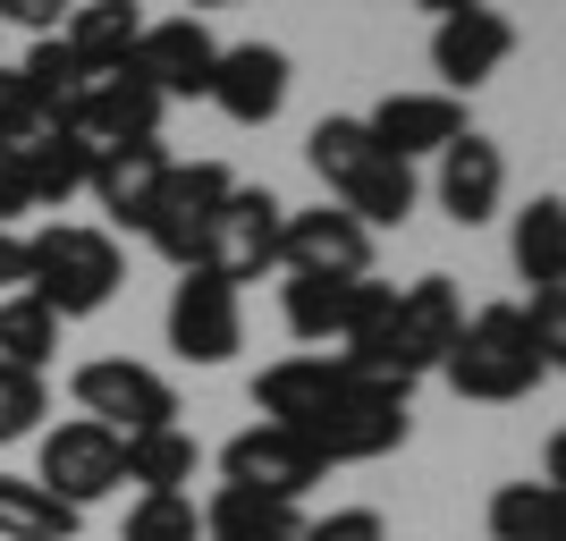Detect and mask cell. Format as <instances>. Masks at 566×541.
<instances>
[{
  "label": "cell",
  "mask_w": 566,
  "mask_h": 541,
  "mask_svg": "<svg viewBox=\"0 0 566 541\" xmlns=\"http://www.w3.org/2000/svg\"><path fill=\"white\" fill-rule=\"evenodd\" d=\"M566 355V288L558 296H533V305H482L457 322L440 373H449L457 398L473 406H507V398H533Z\"/></svg>",
  "instance_id": "obj_1"
},
{
  "label": "cell",
  "mask_w": 566,
  "mask_h": 541,
  "mask_svg": "<svg viewBox=\"0 0 566 541\" xmlns=\"http://www.w3.org/2000/svg\"><path fill=\"white\" fill-rule=\"evenodd\" d=\"M457 322H465V305H457L449 271H423V280L389 288V305H380L373 322L338 347V364H347V373H373V381L415 389L423 373H440V355H449Z\"/></svg>",
  "instance_id": "obj_2"
},
{
  "label": "cell",
  "mask_w": 566,
  "mask_h": 541,
  "mask_svg": "<svg viewBox=\"0 0 566 541\" xmlns=\"http://www.w3.org/2000/svg\"><path fill=\"white\" fill-rule=\"evenodd\" d=\"M305 162L313 178L331 187V204L355 220V229H398L406 212H415V162H398V153H380L373 136H364V118L331 111V118H313V136H305Z\"/></svg>",
  "instance_id": "obj_3"
},
{
  "label": "cell",
  "mask_w": 566,
  "mask_h": 541,
  "mask_svg": "<svg viewBox=\"0 0 566 541\" xmlns=\"http://www.w3.org/2000/svg\"><path fill=\"white\" fill-rule=\"evenodd\" d=\"M127 280V262H118V237L111 229H85V220H43V229L25 237V296L51 305L60 322H85L102 313Z\"/></svg>",
  "instance_id": "obj_4"
},
{
  "label": "cell",
  "mask_w": 566,
  "mask_h": 541,
  "mask_svg": "<svg viewBox=\"0 0 566 541\" xmlns=\"http://www.w3.org/2000/svg\"><path fill=\"white\" fill-rule=\"evenodd\" d=\"M406 424H415V406H406L398 381H373V373H347V364H338L331 398L296 424V440H305L322 466H373V457L406 448Z\"/></svg>",
  "instance_id": "obj_5"
},
{
  "label": "cell",
  "mask_w": 566,
  "mask_h": 541,
  "mask_svg": "<svg viewBox=\"0 0 566 541\" xmlns=\"http://www.w3.org/2000/svg\"><path fill=\"white\" fill-rule=\"evenodd\" d=\"M229 162H169L161 195H153V220H144V246L178 271H203V246H212V220L229 204Z\"/></svg>",
  "instance_id": "obj_6"
},
{
  "label": "cell",
  "mask_w": 566,
  "mask_h": 541,
  "mask_svg": "<svg viewBox=\"0 0 566 541\" xmlns=\"http://www.w3.org/2000/svg\"><path fill=\"white\" fill-rule=\"evenodd\" d=\"M69 398H76V415H85V424L118 431V440L178 424V389H169L153 364H136V355H94V364H76Z\"/></svg>",
  "instance_id": "obj_7"
},
{
  "label": "cell",
  "mask_w": 566,
  "mask_h": 541,
  "mask_svg": "<svg viewBox=\"0 0 566 541\" xmlns=\"http://www.w3.org/2000/svg\"><path fill=\"white\" fill-rule=\"evenodd\" d=\"M280 220H287V204L271 187H229V204L212 220V246H203V271L229 288L280 271Z\"/></svg>",
  "instance_id": "obj_8"
},
{
  "label": "cell",
  "mask_w": 566,
  "mask_h": 541,
  "mask_svg": "<svg viewBox=\"0 0 566 541\" xmlns=\"http://www.w3.org/2000/svg\"><path fill=\"white\" fill-rule=\"evenodd\" d=\"M220 482L262 491V499H296V508H305V491H313V482H331V466H322L287 424H245L229 448H220Z\"/></svg>",
  "instance_id": "obj_9"
},
{
  "label": "cell",
  "mask_w": 566,
  "mask_h": 541,
  "mask_svg": "<svg viewBox=\"0 0 566 541\" xmlns=\"http://www.w3.org/2000/svg\"><path fill=\"white\" fill-rule=\"evenodd\" d=\"M245 347V305H237V288L212 280V271H187V280L169 288V355L178 364H229Z\"/></svg>",
  "instance_id": "obj_10"
},
{
  "label": "cell",
  "mask_w": 566,
  "mask_h": 541,
  "mask_svg": "<svg viewBox=\"0 0 566 541\" xmlns=\"http://www.w3.org/2000/svg\"><path fill=\"white\" fill-rule=\"evenodd\" d=\"M380 305H389V280H373V271H364V280H313V271H287V288H280V313H287V330H296L305 347H347Z\"/></svg>",
  "instance_id": "obj_11"
},
{
  "label": "cell",
  "mask_w": 566,
  "mask_h": 541,
  "mask_svg": "<svg viewBox=\"0 0 566 541\" xmlns=\"http://www.w3.org/2000/svg\"><path fill=\"white\" fill-rule=\"evenodd\" d=\"M34 482H43L51 499H69L76 517H85L94 499L118 491V431L85 424V415L51 424V431H43V457H34Z\"/></svg>",
  "instance_id": "obj_12"
},
{
  "label": "cell",
  "mask_w": 566,
  "mask_h": 541,
  "mask_svg": "<svg viewBox=\"0 0 566 541\" xmlns=\"http://www.w3.org/2000/svg\"><path fill=\"white\" fill-rule=\"evenodd\" d=\"M212 60H220V43L203 34V18H161L136 34L127 76H144L161 102H203L212 94Z\"/></svg>",
  "instance_id": "obj_13"
},
{
  "label": "cell",
  "mask_w": 566,
  "mask_h": 541,
  "mask_svg": "<svg viewBox=\"0 0 566 541\" xmlns=\"http://www.w3.org/2000/svg\"><path fill=\"white\" fill-rule=\"evenodd\" d=\"M287 85H296V69L280 43H220L203 102H220V118H237V127H271L287 111Z\"/></svg>",
  "instance_id": "obj_14"
},
{
  "label": "cell",
  "mask_w": 566,
  "mask_h": 541,
  "mask_svg": "<svg viewBox=\"0 0 566 541\" xmlns=\"http://www.w3.org/2000/svg\"><path fill=\"white\" fill-rule=\"evenodd\" d=\"M161 178H169V144H161V136H144V144H94L85 195L102 204V220H111V229H136V237H144Z\"/></svg>",
  "instance_id": "obj_15"
},
{
  "label": "cell",
  "mask_w": 566,
  "mask_h": 541,
  "mask_svg": "<svg viewBox=\"0 0 566 541\" xmlns=\"http://www.w3.org/2000/svg\"><path fill=\"white\" fill-rule=\"evenodd\" d=\"M280 271H313V280H364L373 271V229H355L338 204L280 220Z\"/></svg>",
  "instance_id": "obj_16"
},
{
  "label": "cell",
  "mask_w": 566,
  "mask_h": 541,
  "mask_svg": "<svg viewBox=\"0 0 566 541\" xmlns=\"http://www.w3.org/2000/svg\"><path fill=\"white\" fill-rule=\"evenodd\" d=\"M507 51H516V25L499 18V9H465V18H440V25H431L440 94H473V85H491V76L507 69Z\"/></svg>",
  "instance_id": "obj_17"
},
{
  "label": "cell",
  "mask_w": 566,
  "mask_h": 541,
  "mask_svg": "<svg viewBox=\"0 0 566 541\" xmlns=\"http://www.w3.org/2000/svg\"><path fill=\"white\" fill-rule=\"evenodd\" d=\"M364 136L380 153H398V162H423V153H449L465 136V102L457 94H389L364 111Z\"/></svg>",
  "instance_id": "obj_18"
},
{
  "label": "cell",
  "mask_w": 566,
  "mask_h": 541,
  "mask_svg": "<svg viewBox=\"0 0 566 541\" xmlns=\"http://www.w3.org/2000/svg\"><path fill=\"white\" fill-rule=\"evenodd\" d=\"M161 111L169 102L144 85V76H94L85 94H76V111H69V127L85 144H144V136H161Z\"/></svg>",
  "instance_id": "obj_19"
},
{
  "label": "cell",
  "mask_w": 566,
  "mask_h": 541,
  "mask_svg": "<svg viewBox=\"0 0 566 541\" xmlns=\"http://www.w3.org/2000/svg\"><path fill=\"white\" fill-rule=\"evenodd\" d=\"M499 195H507V153L465 127V136L440 153V212H449L457 229H482V220L499 212Z\"/></svg>",
  "instance_id": "obj_20"
},
{
  "label": "cell",
  "mask_w": 566,
  "mask_h": 541,
  "mask_svg": "<svg viewBox=\"0 0 566 541\" xmlns=\"http://www.w3.org/2000/svg\"><path fill=\"white\" fill-rule=\"evenodd\" d=\"M144 18H136V0H76L69 25H60V43L76 51V69L85 76H118L127 69V51H136Z\"/></svg>",
  "instance_id": "obj_21"
},
{
  "label": "cell",
  "mask_w": 566,
  "mask_h": 541,
  "mask_svg": "<svg viewBox=\"0 0 566 541\" xmlns=\"http://www.w3.org/2000/svg\"><path fill=\"white\" fill-rule=\"evenodd\" d=\"M195 517H203V541H296L305 533L296 499H262V491H237V482H220Z\"/></svg>",
  "instance_id": "obj_22"
},
{
  "label": "cell",
  "mask_w": 566,
  "mask_h": 541,
  "mask_svg": "<svg viewBox=\"0 0 566 541\" xmlns=\"http://www.w3.org/2000/svg\"><path fill=\"white\" fill-rule=\"evenodd\" d=\"M18 153H25V195H34V212H60V204H76V195H85L94 144L76 136V127H43V136L18 144Z\"/></svg>",
  "instance_id": "obj_23"
},
{
  "label": "cell",
  "mask_w": 566,
  "mask_h": 541,
  "mask_svg": "<svg viewBox=\"0 0 566 541\" xmlns=\"http://www.w3.org/2000/svg\"><path fill=\"white\" fill-rule=\"evenodd\" d=\"M507 254H516V280H533V296H558L566 288V204L558 195H533L516 212Z\"/></svg>",
  "instance_id": "obj_24"
},
{
  "label": "cell",
  "mask_w": 566,
  "mask_h": 541,
  "mask_svg": "<svg viewBox=\"0 0 566 541\" xmlns=\"http://www.w3.org/2000/svg\"><path fill=\"white\" fill-rule=\"evenodd\" d=\"M195 466H203V448H195L178 424L136 431V440H118V482H136V499H153V491H187V482H195Z\"/></svg>",
  "instance_id": "obj_25"
},
{
  "label": "cell",
  "mask_w": 566,
  "mask_h": 541,
  "mask_svg": "<svg viewBox=\"0 0 566 541\" xmlns=\"http://www.w3.org/2000/svg\"><path fill=\"white\" fill-rule=\"evenodd\" d=\"M491 541H566V491L558 482H499L491 508H482Z\"/></svg>",
  "instance_id": "obj_26"
},
{
  "label": "cell",
  "mask_w": 566,
  "mask_h": 541,
  "mask_svg": "<svg viewBox=\"0 0 566 541\" xmlns=\"http://www.w3.org/2000/svg\"><path fill=\"white\" fill-rule=\"evenodd\" d=\"M76 508L51 499L34 474H0V541H76Z\"/></svg>",
  "instance_id": "obj_27"
},
{
  "label": "cell",
  "mask_w": 566,
  "mask_h": 541,
  "mask_svg": "<svg viewBox=\"0 0 566 541\" xmlns=\"http://www.w3.org/2000/svg\"><path fill=\"white\" fill-rule=\"evenodd\" d=\"M60 313L34 305V296H0V364H18V373H51V355H60Z\"/></svg>",
  "instance_id": "obj_28"
},
{
  "label": "cell",
  "mask_w": 566,
  "mask_h": 541,
  "mask_svg": "<svg viewBox=\"0 0 566 541\" xmlns=\"http://www.w3.org/2000/svg\"><path fill=\"white\" fill-rule=\"evenodd\" d=\"M18 76H25V85H34V94L51 102V111H60V127H69L76 94H85V85H94V76L76 69V51L60 43V34H34V51H25V60H18Z\"/></svg>",
  "instance_id": "obj_29"
},
{
  "label": "cell",
  "mask_w": 566,
  "mask_h": 541,
  "mask_svg": "<svg viewBox=\"0 0 566 541\" xmlns=\"http://www.w3.org/2000/svg\"><path fill=\"white\" fill-rule=\"evenodd\" d=\"M118 541H203V517H195L187 491H153V499H136V508H127Z\"/></svg>",
  "instance_id": "obj_30"
},
{
  "label": "cell",
  "mask_w": 566,
  "mask_h": 541,
  "mask_svg": "<svg viewBox=\"0 0 566 541\" xmlns=\"http://www.w3.org/2000/svg\"><path fill=\"white\" fill-rule=\"evenodd\" d=\"M51 415V381L43 373H18V364H0V448L9 440H34Z\"/></svg>",
  "instance_id": "obj_31"
},
{
  "label": "cell",
  "mask_w": 566,
  "mask_h": 541,
  "mask_svg": "<svg viewBox=\"0 0 566 541\" xmlns=\"http://www.w3.org/2000/svg\"><path fill=\"white\" fill-rule=\"evenodd\" d=\"M43 127H60V111H51L18 69H0V144H34Z\"/></svg>",
  "instance_id": "obj_32"
},
{
  "label": "cell",
  "mask_w": 566,
  "mask_h": 541,
  "mask_svg": "<svg viewBox=\"0 0 566 541\" xmlns=\"http://www.w3.org/2000/svg\"><path fill=\"white\" fill-rule=\"evenodd\" d=\"M296 541H389V524H380V508H331V517H305Z\"/></svg>",
  "instance_id": "obj_33"
},
{
  "label": "cell",
  "mask_w": 566,
  "mask_h": 541,
  "mask_svg": "<svg viewBox=\"0 0 566 541\" xmlns=\"http://www.w3.org/2000/svg\"><path fill=\"white\" fill-rule=\"evenodd\" d=\"M18 212H34V195H25V153L0 144V229H18Z\"/></svg>",
  "instance_id": "obj_34"
},
{
  "label": "cell",
  "mask_w": 566,
  "mask_h": 541,
  "mask_svg": "<svg viewBox=\"0 0 566 541\" xmlns=\"http://www.w3.org/2000/svg\"><path fill=\"white\" fill-rule=\"evenodd\" d=\"M76 0H0V25H25V34H60Z\"/></svg>",
  "instance_id": "obj_35"
},
{
  "label": "cell",
  "mask_w": 566,
  "mask_h": 541,
  "mask_svg": "<svg viewBox=\"0 0 566 541\" xmlns=\"http://www.w3.org/2000/svg\"><path fill=\"white\" fill-rule=\"evenodd\" d=\"M18 288H25V237L0 229V296H18Z\"/></svg>",
  "instance_id": "obj_36"
},
{
  "label": "cell",
  "mask_w": 566,
  "mask_h": 541,
  "mask_svg": "<svg viewBox=\"0 0 566 541\" xmlns=\"http://www.w3.org/2000/svg\"><path fill=\"white\" fill-rule=\"evenodd\" d=\"M415 9H431V18H465V9H482V0H415Z\"/></svg>",
  "instance_id": "obj_37"
},
{
  "label": "cell",
  "mask_w": 566,
  "mask_h": 541,
  "mask_svg": "<svg viewBox=\"0 0 566 541\" xmlns=\"http://www.w3.org/2000/svg\"><path fill=\"white\" fill-rule=\"evenodd\" d=\"M187 9H237V0H187Z\"/></svg>",
  "instance_id": "obj_38"
}]
</instances>
